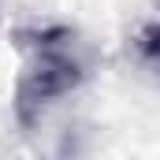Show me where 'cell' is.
I'll return each instance as SVG.
<instances>
[{
  "label": "cell",
  "mask_w": 160,
  "mask_h": 160,
  "mask_svg": "<svg viewBox=\"0 0 160 160\" xmlns=\"http://www.w3.org/2000/svg\"><path fill=\"white\" fill-rule=\"evenodd\" d=\"M19 45L26 52V67L15 86V119L22 127L34 123L86 78V60L75 30L67 26H38L19 30Z\"/></svg>",
  "instance_id": "cell-1"
}]
</instances>
